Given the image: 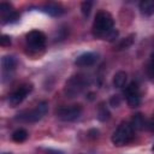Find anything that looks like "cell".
I'll return each mask as SVG.
<instances>
[{
	"mask_svg": "<svg viewBox=\"0 0 154 154\" xmlns=\"http://www.w3.org/2000/svg\"><path fill=\"white\" fill-rule=\"evenodd\" d=\"M93 34L95 37L113 41L118 31L114 29V20L113 17L107 11H99L95 16L94 24H93Z\"/></svg>",
	"mask_w": 154,
	"mask_h": 154,
	"instance_id": "obj_1",
	"label": "cell"
},
{
	"mask_svg": "<svg viewBox=\"0 0 154 154\" xmlns=\"http://www.w3.org/2000/svg\"><path fill=\"white\" fill-rule=\"evenodd\" d=\"M112 143L117 147H123L134 140V129L129 123H122L112 135Z\"/></svg>",
	"mask_w": 154,
	"mask_h": 154,
	"instance_id": "obj_2",
	"label": "cell"
},
{
	"mask_svg": "<svg viewBox=\"0 0 154 154\" xmlns=\"http://www.w3.org/2000/svg\"><path fill=\"white\" fill-rule=\"evenodd\" d=\"M47 111H48V103L46 101H42L36 107L20 112L18 114L17 119L26 122V123H35V122H38L40 119H42L43 116L47 113Z\"/></svg>",
	"mask_w": 154,
	"mask_h": 154,
	"instance_id": "obj_3",
	"label": "cell"
},
{
	"mask_svg": "<svg viewBox=\"0 0 154 154\" xmlns=\"http://www.w3.org/2000/svg\"><path fill=\"white\" fill-rule=\"evenodd\" d=\"M88 83H89L88 79H87L84 76H82V75L72 76V77L66 82L64 91H65L66 96H69V97H75V96H77V95H79V94L84 90V88L88 85Z\"/></svg>",
	"mask_w": 154,
	"mask_h": 154,
	"instance_id": "obj_4",
	"label": "cell"
},
{
	"mask_svg": "<svg viewBox=\"0 0 154 154\" xmlns=\"http://www.w3.org/2000/svg\"><path fill=\"white\" fill-rule=\"evenodd\" d=\"M82 114V106L81 105H71V106H65L60 107L57 111V116L59 119L64 122H73L78 119Z\"/></svg>",
	"mask_w": 154,
	"mask_h": 154,
	"instance_id": "obj_5",
	"label": "cell"
},
{
	"mask_svg": "<svg viewBox=\"0 0 154 154\" xmlns=\"http://www.w3.org/2000/svg\"><path fill=\"white\" fill-rule=\"evenodd\" d=\"M26 43L34 51L42 49L46 45V35L40 30H31L26 34Z\"/></svg>",
	"mask_w": 154,
	"mask_h": 154,
	"instance_id": "obj_6",
	"label": "cell"
},
{
	"mask_svg": "<svg viewBox=\"0 0 154 154\" xmlns=\"http://www.w3.org/2000/svg\"><path fill=\"white\" fill-rule=\"evenodd\" d=\"M125 97H126V102L129 105V107L134 108L140 106L141 103V95H140V88L137 85V83L131 82L124 90Z\"/></svg>",
	"mask_w": 154,
	"mask_h": 154,
	"instance_id": "obj_7",
	"label": "cell"
},
{
	"mask_svg": "<svg viewBox=\"0 0 154 154\" xmlns=\"http://www.w3.org/2000/svg\"><path fill=\"white\" fill-rule=\"evenodd\" d=\"M32 90V85L31 84H23L19 88H17L8 97V103L12 107L18 106L19 103L23 102V100L26 97V95Z\"/></svg>",
	"mask_w": 154,
	"mask_h": 154,
	"instance_id": "obj_8",
	"label": "cell"
},
{
	"mask_svg": "<svg viewBox=\"0 0 154 154\" xmlns=\"http://www.w3.org/2000/svg\"><path fill=\"white\" fill-rule=\"evenodd\" d=\"M0 14H1L2 23H13L17 19H19V14L7 2L0 4Z\"/></svg>",
	"mask_w": 154,
	"mask_h": 154,
	"instance_id": "obj_9",
	"label": "cell"
},
{
	"mask_svg": "<svg viewBox=\"0 0 154 154\" xmlns=\"http://www.w3.org/2000/svg\"><path fill=\"white\" fill-rule=\"evenodd\" d=\"M97 61V54L94 52H85L81 55H78L75 60V64L81 67H88L94 65Z\"/></svg>",
	"mask_w": 154,
	"mask_h": 154,
	"instance_id": "obj_10",
	"label": "cell"
},
{
	"mask_svg": "<svg viewBox=\"0 0 154 154\" xmlns=\"http://www.w3.org/2000/svg\"><path fill=\"white\" fill-rule=\"evenodd\" d=\"M43 11L46 13H48L49 16H52V17H58L64 12L63 7L59 4H55V2H49V4L45 5L43 6Z\"/></svg>",
	"mask_w": 154,
	"mask_h": 154,
	"instance_id": "obj_11",
	"label": "cell"
},
{
	"mask_svg": "<svg viewBox=\"0 0 154 154\" xmlns=\"http://www.w3.org/2000/svg\"><path fill=\"white\" fill-rule=\"evenodd\" d=\"M140 11L146 17L152 16L154 13V1L153 0H142L140 2Z\"/></svg>",
	"mask_w": 154,
	"mask_h": 154,
	"instance_id": "obj_12",
	"label": "cell"
},
{
	"mask_svg": "<svg viewBox=\"0 0 154 154\" xmlns=\"http://www.w3.org/2000/svg\"><path fill=\"white\" fill-rule=\"evenodd\" d=\"M131 126L134 130H143L146 126V119L142 113H136L134 114L131 119Z\"/></svg>",
	"mask_w": 154,
	"mask_h": 154,
	"instance_id": "obj_13",
	"label": "cell"
},
{
	"mask_svg": "<svg viewBox=\"0 0 154 154\" xmlns=\"http://www.w3.org/2000/svg\"><path fill=\"white\" fill-rule=\"evenodd\" d=\"M1 65H2V70L5 72H10V71H13L16 65H17V61L11 55H5L1 60Z\"/></svg>",
	"mask_w": 154,
	"mask_h": 154,
	"instance_id": "obj_14",
	"label": "cell"
},
{
	"mask_svg": "<svg viewBox=\"0 0 154 154\" xmlns=\"http://www.w3.org/2000/svg\"><path fill=\"white\" fill-rule=\"evenodd\" d=\"M126 81H128V75L124 71H118L113 77V84L117 88H123L126 84Z\"/></svg>",
	"mask_w": 154,
	"mask_h": 154,
	"instance_id": "obj_15",
	"label": "cell"
},
{
	"mask_svg": "<svg viewBox=\"0 0 154 154\" xmlns=\"http://www.w3.org/2000/svg\"><path fill=\"white\" fill-rule=\"evenodd\" d=\"M28 138V132L26 130L24 129H18L16 130L13 134H12V140L17 143H20V142H24L25 140Z\"/></svg>",
	"mask_w": 154,
	"mask_h": 154,
	"instance_id": "obj_16",
	"label": "cell"
},
{
	"mask_svg": "<svg viewBox=\"0 0 154 154\" xmlns=\"http://www.w3.org/2000/svg\"><path fill=\"white\" fill-rule=\"evenodd\" d=\"M97 118H99L101 122H105V120H107V119L109 118V112H108V109H107L103 105H100V107H99Z\"/></svg>",
	"mask_w": 154,
	"mask_h": 154,
	"instance_id": "obj_17",
	"label": "cell"
},
{
	"mask_svg": "<svg viewBox=\"0 0 154 154\" xmlns=\"http://www.w3.org/2000/svg\"><path fill=\"white\" fill-rule=\"evenodd\" d=\"M132 37H134V35H130L129 37L122 40L120 43L117 46V49H126V48H129V47L132 45V41H134Z\"/></svg>",
	"mask_w": 154,
	"mask_h": 154,
	"instance_id": "obj_18",
	"label": "cell"
},
{
	"mask_svg": "<svg viewBox=\"0 0 154 154\" xmlns=\"http://www.w3.org/2000/svg\"><path fill=\"white\" fill-rule=\"evenodd\" d=\"M91 6H93V2L91 1H84V2H82V6H81L82 13L84 16H89V13L91 11Z\"/></svg>",
	"mask_w": 154,
	"mask_h": 154,
	"instance_id": "obj_19",
	"label": "cell"
},
{
	"mask_svg": "<svg viewBox=\"0 0 154 154\" xmlns=\"http://www.w3.org/2000/svg\"><path fill=\"white\" fill-rule=\"evenodd\" d=\"M147 71H148L149 77H150V78H154V52H153V54H152V58H150V61H149V64H148Z\"/></svg>",
	"mask_w": 154,
	"mask_h": 154,
	"instance_id": "obj_20",
	"label": "cell"
},
{
	"mask_svg": "<svg viewBox=\"0 0 154 154\" xmlns=\"http://www.w3.org/2000/svg\"><path fill=\"white\" fill-rule=\"evenodd\" d=\"M0 45H1L2 47H7V46H10V45H11V38H10V36H7V35H2L1 38H0Z\"/></svg>",
	"mask_w": 154,
	"mask_h": 154,
	"instance_id": "obj_21",
	"label": "cell"
},
{
	"mask_svg": "<svg viewBox=\"0 0 154 154\" xmlns=\"http://www.w3.org/2000/svg\"><path fill=\"white\" fill-rule=\"evenodd\" d=\"M111 105L113 106V107H118L119 105H120V99H119V96L118 95H114V96H112L111 97Z\"/></svg>",
	"mask_w": 154,
	"mask_h": 154,
	"instance_id": "obj_22",
	"label": "cell"
},
{
	"mask_svg": "<svg viewBox=\"0 0 154 154\" xmlns=\"http://www.w3.org/2000/svg\"><path fill=\"white\" fill-rule=\"evenodd\" d=\"M148 128H149V130L154 134V116L150 118V120H149V123H148Z\"/></svg>",
	"mask_w": 154,
	"mask_h": 154,
	"instance_id": "obj_23",
	"label": "cell"
},
{
	"mask_svg": "<svg viewBox=\"0 0 154 154\" xmlns=\"http://www.w3.org/2000/svg\"><path fill=\"white\" fill-rule=\"evenodd\" d=\"M48 154H63L61 152H58V150H49Z\"/></svg>",
	"mask_w": 154,
	"mask_h": 154,
	"instance_id": "obj_24",
	"label": "cell"
},
{
	"mask_svg": "<svg viewBox=\"0 0 154 154\" xmlns=\"http://www.w3.org/2000/svg\"><path fill=\"white\" fill-rule=\"evenodd\" d=\"M153 150H154V146H153Z\"/></svg>",
	"mask_w": 154,
	"mask_h": 154,
	"instance_id": "obj_25",
	"label": "cell"
},
{
	"mask_svg": "<svg viewBox=\"0 0 154 154\" xmlns=\"http://www.w3.org/2000/svg\"><path fill=\"white\" fill-rule=\"evenodd\" d=\"M6 154H7V153H6Z\"/></svg>",
	"mask_w": 154,
	"mask_h": 154,
	"instance_id": "obj_26",
	"label": "cell"
}]
</instances>
